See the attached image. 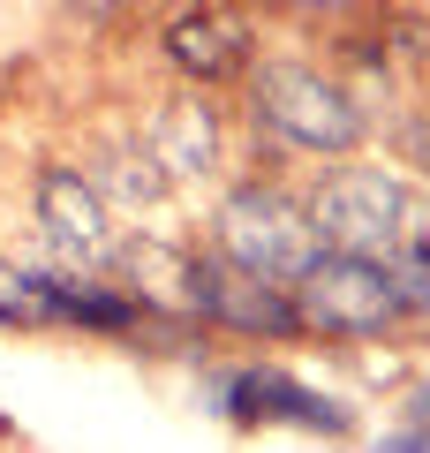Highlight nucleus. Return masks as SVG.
Returning a JSON list of instances; mask_svg holds the SVG:
<instances>
[{"label": "nucleus", "instance_id": "1", "mask_svg": "<svg viewBox=\"0 0 430 453\" xmlns=\"http://www.w3.org/2000/svg\"><path fill=\"white\" fill-rule=\"evenodd\" d=\"M310 226L325 250H363V257H393L408 242H430V196L408 181L378 174V166H340L318 196H310Z\"/></svg>", "mask_w": 430, "mask_h": 453}, {"label": "nucleus", "instance_id": "2", "mask_svg": "<svg viewBox=\"0 0 430 453\" xmlns=\"http://www.w3.org/2000/svg\"><path fill=\"white\" fill-rule=\"evenodd\" d=\"M287 288H295V318H303V333H318V340H378V333L400 325L393 265L363 257V250H318Z\"/></svg>", "mask_w": 430, "mask_h": 453}, {"label": "nucleus", "instance_id": "3", "mask_svg": "<svg viewBox=\"0 0 430 453\" xmlns=\"http://www.w3.org/2000/svg\"><path fill=\"white\" fill-rule=\"evenodd\" d=\"M250 98H257V121H265L280 144L295 151H355L363 144V106H355L348 83H333L325 68H303V61H272L250 76Z\"/></svg>", "mask_w": 430, "mask_h": 453}, {"label": "nucleus", "instance_id": "4", "mask_svg": "<svg viewBox=\"0 0 430 453\" xmlns=\"http://www.w3.org/2000/svg\"><path fill=\"white\" fill-rule=\"evenodd\" d=\"M189 310L204 325H219V333H234V340H303L295 288L250 273V265H234L227 250L189 257Z\"/></svg>", "mask_w": 430, "mask_h": 453}, {"label": "nucleus", "instance_id": "5", "mask_svg": "<svg viewBox=\"0 0 430 453\" xmlns=\"http://www.w3.org/2000/svg\"><path fill=\"white\" fill-rule=\"evenodd\" d=\"M219 250L265 280H295L325 242L310 226V204H295L287 189H234L219 204Z\"/></svg>", "mask_w": 430, "mask_h": 453}, {"label": "nucleus", "instance_id": "6", "mask_svg": "<svg viewBox=\"0 0 430 453\" xmlns=\"http://www.w3.org/2000/svg\"><path fill=\"white\" fill-rule=\"evenodd\" d=\"M227 416L242 431H257V423H303V431H325V438H355V416L340 401L310 393L303 378H287V371H265V363L227 378Z\"/></svg>", "mask_w": 430, "mask_h": 453}, {"label": "nucleus", "instance_id": "7", "mask_svg": "<svg viewBox=\"0 0 430 453\" xmlns=\"http://www.w3.org/2000/svg\"><path fill=\"white\" fill-rule=\"evenodd\" d=\"M38 219H46V234L68 250V257L98 265L113 250V219H106L98 189L76 174V166H46V174H38Z\"/></svg>", "mask_w": 430, "mask_h": 453}, {"label": "nucleus", "instance_id": "8", "mask_svg": "<svg viewBox=\"0 0 430 453\" xmlns=\"http://www.w3.org/2000/svg\"><path fill=\"white\" fill-rule=\"evenodd\" d=\"M166 61H174L181 76L219 83V76H234V68H242V31H234L227 16H204V8H189V16L166 23Z\"/></svg>", "mask_w": 430, "mask_h": 453}, {"label": "nucleus", "instance_id": "9", "mask_svg": "<svg viewBox=\"0 0 430 453\" xmlns=\"http://www.w3.org/2000/svg\"><path fill=\"white\" fill-rule=\"evenodd\" d=\"M38 288H46L53 325H91V333H136V325H143V310L128 303V295L98 288V280H61V273H38Z\"/></svg>", "mask_w": 430, "mask_h": 453}, {"label": "nucleus", "instance_id": "10", "mask_svg": "<svg viewBox=\"0 0 430 453\" xmlns=\"http://www.w3.org/2000/svg\"><path fill=\"white\" fill-rule=\"evenodd\" d=\"M0 325H53L38 273H23V265H0Z\"/></svg>", "mask_w": 430, "mask_h": 453}, {"label": "nucleus", "instance_id": "11", "mask_svg": "<svg viewBox=\"0 0 430 453\" xmlns=\"http://www.w3.org/2000/svg\"><path fill=\"white\" fill-rule=\"evenodd\" d=\"M393 288H400V318H430V242L393 250Z\"/></svg>", "mask_w": 430, "mask_h": 453}, {"label": "nucleus", "instance_id": "12", "mask_svg": "<svg viewBox=\"0 0 430 453\" xmlns=\"http://www.w3.org/2000/svg\"><path fill=\"white\" fill-rule=\"evenodd\" d=\"M408 166H423V181H430V129L408 136Z\"/></svg>", "mask_w": 430, "mask_h": 453}, {"label": "nucleus", "instance_id": "13", "mask_svg": "<svg viewBox=\"0 0 430 453\" xmlns=\"http://www.w3.org/2000/svg\"><path fill=\"white\" fill-rule=\"evenodd\" d=\"M408 408H415V431H430V386H423V393H415V401H408Z\"/></svg>", "mask_w": 430, "mask_h": 453}, {"label": "nucleus", "instance_id": "14", "mask_svg": "<svg viewBox=\"0 0 430 453\" xmlns=\"http://www.w3.org/2000/svg\"><path fill=\"white\" fill-rule=\"evenodd\" d=\"M295 8H325V16H333V8H348V0H295Z\"/></svg>", "mask_w": 430, "mask_h": 453}, {"label": "nucleus", "instance_id": "15", "mask_svg": "<svg viewBox=\"0 0 430 453\" xmlns=\"http://www.w3.org/2000/svg\"><path fill=\"white\" fill-rule=\"evenodd\" d=\"M83 8H91V16H106V8H121V0H83Z\"/></svg>", "mask_w": 430, "mask_h": 453}]
</instances>
